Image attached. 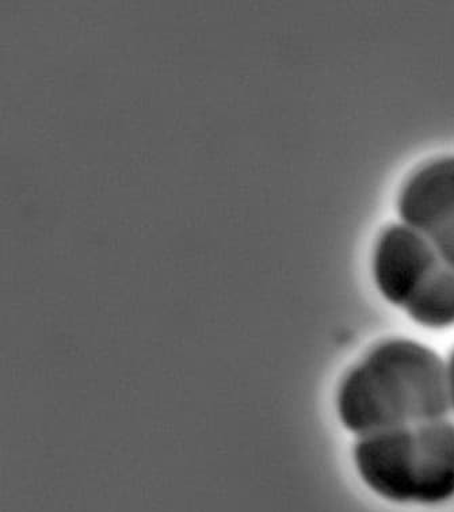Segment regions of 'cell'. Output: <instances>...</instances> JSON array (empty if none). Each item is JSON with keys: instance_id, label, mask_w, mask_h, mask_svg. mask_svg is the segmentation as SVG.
<instances>
[{"instance_id": "1", "label": "cell", "mask_w": 454, "mask_h": 512, "mask_svg": "<svg viewBox=\"0 0 454 512\" xmlns=\"http://www.w3.org/2000/svg\"><path fill=\"white\" fill-rule=\"evenodd\" d=\"M334 411L354 439L449 418L446 359L408 336L380 340L343 373Z\"/></svg>"}, {"instance_id": "2", "label": "cell", "mask_w": 454, "mask_h": 512, "mask_svg": "<svg viewBox=\"0 0 454 512\" xmlns=\"http://www.w3.org/2000/svg\"><path fill=\"white\" fill-rule=\"evenodd\" d=\"M353 468L370 494L406 507L454 500V420L444 418L357 438Z\"/></svg>"}, {"instance_id": "3", "label": "cell", "mask_w": 454, "mask_h": 512, "mask_svg": "<svg viewBox=\"0 0 454 512\" xmlns=\"http://www.w3.org/2000/svg\"><path fill=\"white\" fill-rule=\"evenodd\" d=\"M398 212L402 223L421 233L454 270V156L415 170L400 190Z\"/></svg>"}, {"instance_id": "4", "label": "cell", "mask_w": 454, "mask_h": 512, "mask_svg": "<svg viewBox=\"0 0 454 512\" xmlns=\"http://www.w3.org/2000/svg\"><path fill=\"white\" fill-rule=\"evenodd\" d=\"M442 263L421 233L392 224L380 233L373 250V281L380 296L403 311Z\"/></svg>"}, {"instance_id": "5", "label": "cell", "mask_w": 454, "mask_h": 512, "mask_svg": "<svg viewBox=\"0 0 454 512\" xmlns=\"http://www.w3.org/2000/svg\"><path fill=\"white\" fill-rule=\"evenodd\" d=\"M415 326L427 331L454 328V270L442 263L403 309Z\"/></svg>"}, {"instance_id": "6", "label": "cell", "mask_w": 454, "mask_h": 512, "mask_svg": "<svg viewBox=\"0 0 454 512\" xmlns=\"http://www.w3.org/2000/svg\"><path fill=\"white\" fill-rule=\"evenodd\" d=\"M446 359V376H448V388H449V399L450 408H452V415L454 416V347L450 351L448 358Z\"/></svg>"}]
</instances>
